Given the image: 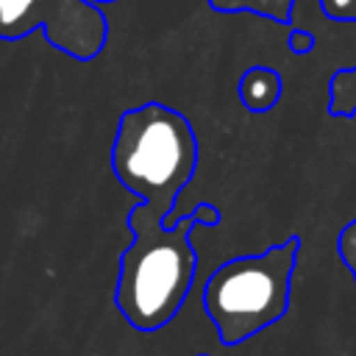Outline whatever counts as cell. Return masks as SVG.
I'll use <instances>...</instances> for the list:
<instances>
[{
    "label": "cell",
    "instance_id": "obj_1",
    "mask_svg": "<svg viewBox=\"0 0 356 356\" xmlns=\"http://www.w3.org/2000/svg\"><path fill=\"white\" fill-rule=\"evenodd\" d=\"M150 206H136L131 214L134 242L120 256L114 303L136 331L164 328L184 306L195 278V250L189 228L197 217L164 228Z\"/></svg>",
    "mask_w": 356,
    "mask_h": 356
},
{
    "label": "cell",
    "instance_id": "obj_4",
    "mask_svg": "<svg viewBox=\"0 0 356 356\" xmlns=\"http://www.w3.org/2000/svg\"><path fill=\"white\" fill-rule=\"evenodd\" d=\"M39 0H0V31H14L28 19L31 8Z\"/></svg>",
    "mask_w": 356,
    "mask_h": 356
},
{
    "label": "cell",
    "instance_id": "obj_2",
    "mask_svg": "<svg viewBox=\"0 0 356 356\" xmlns=\"http://www.w3.org/2000/svg\"><path fill=\"white\" fill-rule=\"evenodd\" d=\"M298 239H286L259 256H239L220 264L203 286V309L225 348L278 323L289 309Z\"/></svg>",
    "mask_w": 356,
    "mask_h": 356
},
{
    "label": "cell",
    "instance_id": "obj_5",
    "mask_svg": "<svg viewBox=\"0 0 356 356\" xmlns=\"http://www.w3.org/2000/svg\"><path fill=\"white\" fill-rule=\"evenodd\" d=\"M339 256H342V261L350 267V273L356 278V222H350L339 234Z\"/></svg>",
    "mask_w": 356,
    "mask_h": 356
},
{
    "label": "cell",
    "instance_id": "obj_3",
    "mask_svg": "<svg viewBox=\"0 0 356 356\" xmlns=\"http://www.w3.org/2000/svg\"><path fill=\"white\" fill-rule=\"evenodd\" d=\"M195 167V139L184 117L161 106L134 108L120 122L114 170L120 181L145 197V206L167 214Z\"/></svg>",
    "mask_w": 356,
    "mask_h": 356
}]
</instances>
